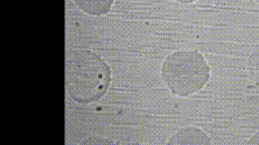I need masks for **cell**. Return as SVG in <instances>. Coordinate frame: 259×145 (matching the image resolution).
<instances>
[{"mask_svg":"<svg viewBox=\"0 0 259 145\" xmlns=\"http://www.w3.org/2000/svg\"><path fill=\"white\" fill-rule=\"evenodd\" d=\"M105 144H116V142L110 138H105V137L89 136L79 143V145H105Z\"/></svg>","mask_w":259,"mask_h":145,"instance_id":"8992f818","label":"cell"},{"mask_svg":"<svg viewBox=\"0 0 259 145\" xmlns=\"http://www.w3.org/2000/svg\"><path fill=\"white\" fill-rule=\"evenodd\" d=\"M211 140L203 130L196 127H186L177 131L170 137L167 145H205Z\"/></svg>","mask_w":259,"mask_h":145,"instance_id":"3957f363","label":"cell"},{"mask_svg":"<svg viewBox=\"0 0 259 145\" xmlns=\"http://www.w3.org/2000/svg\"><path fill=\"white\" fill-rule=\"evenodd\" d=\"M247 144L250 145H259V131H257L251 138L247 140Z\"/></svg>","mask_w":259,"mask_h":145,"instance_id":"52a82bcc","label":"cell"},{"mask_svg":"<svg viewBox=\"0 0 259 145\" xmlns=\"http://www.w3.org/2000/svg\"><path fill=\"white\" fill-rule=\"evenodd\" d=\"M161 76L170 92L186 98L203 89L210 78V67L197 50H180L166 57Z\"/></svg>","mask_w":259,"mask_h":145,"instance_id":"7a4b0ae2","label":"cell"},{"mask_svg":"<svg viewBox=\"0 0 259 145\" xmlns=\"http://www.w3.org/2000/svg\"><path fill=\"white\" fill-rule=\"evenodd\" d=\"M111 84V68L96 52L72 49L66 58L68 94L78 104H93L104 97Z\"/></svg>","mask_w":259,"mask_h":145,"instance_id":"6da1fadb","label":"cell"},{"mask_svg":"<svg viewBox=\"0 0 259 145\" xmlns=\"http://www.w3.org/2000/svg\"><path fill=\"white\" fill-rule=\"evenodd\" d=\"M249 75L254 85L259 86V44L251 52L249 58Z\"/></svg>","mask_w":259,"mask_h":145,"instance_id":"5b68a950","label":"cell"},{"mask_svg":"<svg viewBox=\"0 0 259 145\" xmlns=\"http://www.w3.org/2000/svg\"><path fill=\"white\" fill-rule=\"evenodd\" d=\"M254 2H256L257 4H259V0H254Z\"/></svg>","mask_w":259,"mask_h":145,"instance_id":"9c48e42d","label":"cell"},{"mask_svg":"<svg viewBox=\"0 0 259 145\" xmlns=\"http://www.w3.org/2000/svg\"><path fill=\"white\" fill-rule=\"evenodd\" d=\"M175 2L180 3V4H193L197 2V0H175Z\"/></svg>","mask_w":259,"mask_h":145,"instance_id":"ba28073f","label":"cell"},{"mask_svg":"<svg viewBox=\"0 0 259 145\" xmlns=\"http://www.w3.org/2000/svg\"><path fill=\"white\" fill-rule=\"evenodd\" d=\"M74 2L84 13L93 17H102L111 11L115 0H74Z\"/></svg>","mask_w":259,"mask_h":145,"instance_id":"277c9868","label":"cell"}]
</instances>
